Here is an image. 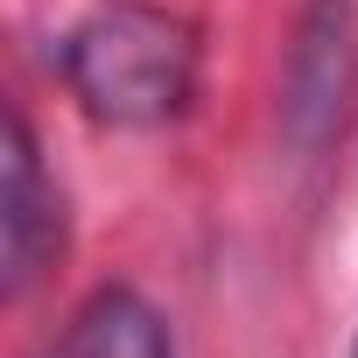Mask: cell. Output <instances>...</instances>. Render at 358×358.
<instances>
[{"label":"cell","instance_id":"6da1fadb","mask_svg":"<svg viewBox=\"0 0 358 358\" xmlns=\"http://www.w3.org/2000/svg\"><path fill=\"white\" fill-rule=\"evenodd\" d=\"M57 71L71 99L120 134L176 127L204 85V36L190 15L162 0H99L57 43Z\"/></svg>","mask_w":358,"mask_h":358},{"label":"cell","instance_id":"277c9868","mask_svg":"<svg viewBox=\"0 0 358 358\" xmlns=\"http://www.w3.org/2000/svg\"><path fill=\"white\" fill-rule=\"evenodd\" d=\"M50 358H176V337L162 323V309L127 288V281H99L57 330Z\"/></svg>","mask_w":358,"mask_h":358},{"label":"cell","instance_id":"5b68a950","mask_svg":"<svg viewBox=\"0 0 358 358\" xmlns=\"http://www.w3.org/2000/svg\"><path fill=\"white\" fill-rule=\"evenodd\" d=\"M351 358H358V344H351Z\"/></svg>","mask_w":358,"mask_h":358},{"label":"cell","instance_id":"7a4b0ae2","mask_svg":"<svg viewBox=\"0 0 358 358\" xmlns=\"http://www.w3.org/2000/svg\"><path fill=\"white\" fill-rule=\"evenodd\" d=\"M358 120V0H302L274 78V134L288 162H323Z\"/></svg>","mask_w":358,"mask_h":358},{"label":"cell","instance_id":"3957f363","mask_svg":"<svg viewBox=\"0 0 358 358\" xmlns=\"http://www.w3.org/2000/svg\"><path fill=\"white\" fill-rule=\"evenodd\" d=\"M71 246V204L57 169L43 162V141L22 106H8V183H0V281L8 295H29Z\"/></svg>","mask_w":358,"mask_h":358}]
</instances>
